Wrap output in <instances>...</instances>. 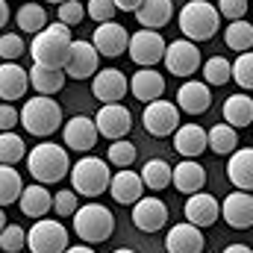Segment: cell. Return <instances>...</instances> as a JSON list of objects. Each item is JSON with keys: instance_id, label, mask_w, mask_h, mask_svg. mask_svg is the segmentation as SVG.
Masks as SVG:
<instances>
[{"instance_id": "cell-43", "label": "cell", "mask_w": 253, "mask_h": 253, "mask_svg": "<svg viewBox=\"0 0 253 253\" xmlns=\"http://www.w3.org/2000/svg\"><path fill=\"white\" fill-rule=\"evenodd\" d=\"M56 15H59V24L71 30V27H77V24L85 18V6H83L80 0H65V3H59Z\"/></svg>"}, {"instance_id": "cell-37", "label": "cell", "mask_w": 253, "mask_h": 253, "mask_svg": "<svg viewBox=\"0 0 253 253\" xmlns=\"http://www.w3.org/2000/svg\"><path fill=\"white\" fill-rule=\"evenodd\" d=\"M230 83H239V88H245V91L253 88V53L251 50L239 53V59L230 62Z\"/></svg>"}, {"instance_id": "cell-19", "label": "cell", "mask_w": 253, "mask_h": 253, "mask_svg": "<svg viewBox=\"0 0 253 253\" xmlns=\"http://www.w3.org/2000/svg\"><path fill=\"white\" fill-rule=\"evenodd\" d=\"M126 91H132V97L141 103L159 100L165 91V77L153 68H138L132 77H126Z\"/></svg>"}, {"instance_id": "cell-51", "label": "cell", "mask_w": 253, "mask_h": 253, "mask_svg": "<svg viewBox=\"0 0 253 253\" xmlns=\"http://www.w3.org/2000/svg\"><path fill=\"white\" fill-rule=\"evenodd\" d=\"M3 227H6V212L0 209V230H3Z\"/></svg>"}, {"instance_id": "cell-7", "label": "cell", "mask_w": 253, "mask_h": 253, "mask_svg": "<svg viewBox=\"0 0 253 253\" xmlns=\"http://www.w3.org/2000/svg\"><path fill=\"white\" fill-rule=\"evenodd\" d=\"M24 248H30L33 253H62L68 248V230H65L59 221L39 218L30 227Z\"/></svg>"}, {"instance_id": "cell-48", "label": "cell", "mask_w": 253, "mask_h": 253, "mask_svg": "<svg viewBox=\"0 0 253 253\" xmlns=\"http://www.w3.org/2000/svg\"><path fill=\"white\" fill-rule=\"evenodd\" d=\"M62 253H94V251H91L88 245H68Z\"/></svg>"}, {"instance_id": "cell-29", "label": "cell", "mask_w": 253, "mask_h": 253, "mask_svg": "<svg viewBox=\"0 0 253 253\" xmlns=\"http://www.w3.org/2000/svg\"><path fill=\"white\" fill-rule=\"evenodd\" d=\"M224 124L233 126V129H245V126L253 124V97L248 91L230 94L224 100Z\"/></svg>"}, {"instance_id": "cell-31", "label": "cell", "mask_w": 253, "mask_h": 253, "mask_svg": "<svg viewBox=\"0 0 253 253\" xmlns=\"http://www.w3.org/2000/svg\"><path fill=\"white\" fill-rule=\"evenodd\" d=\"M236 147H239V129L227 124H215L206 132V150H212L218 156H230Z\"/></svg>"}, {"instance_id": "cell-41", "label": "cell", "mask_w": 253, "mask_h": 253, "mask_svg": "<svg viewBox=\"0 0 253 253\" xmlns=\"http://www.w3.org/2000/svg\"><path fill=\"white\" fill-rule=\"evenodd\" d=\"M77 206H80V194L74 189H65L59 194H53V203H50V209L59 215V218H71L74 212H77Z\"/></svg>"}, {"instance_id": "cell-36", "label": "cell", "mask_w": 253, "mask_h": 253, "mask_svg": "<svg viewBox=\"0 0 253 253\" xmlns=\"http://www.w3.org/2000/svg\"><path fill=\"white\" fill-rule=\"evenodd\" d=\"M21 189H24L21 174L12 165H0V209H6L9 203H15Z\"/></svg>"}, {"instance_id": "cell-20", "label": "cell", "mask_w": 253, "mask_h": 253, "mask_svg": "<svg viewBox=\"0 0 253 253\" xmlns=\"http://www.w3.org/2000/svg\"><path fill=\"white\" fill-rule=\"evenodd\" d=\"M174 106H177L180 112H186V115H203V112H209V106H212V91H209L206 83L189 80V83L180 85Z\"/></svg>"}, {"instance_id": "cell-5", "label": "cell", "mask_w": 253, "mask_h": 253, "mask_svg": "<svg viewBox=\"0 0 253 253\" xmlns=\"http://www.w3.org/2000/svg\"><path fill=\"white\" fill-rule=\"evenodd\" d=\"M74 233L77 239H83L85 245H100L115 233V215L103 206V203H85L77 206L74 212Z\"/></svg>"}, {"instance_id": "cell-13", "label": "cell", "mask_w": 253, "mask_h": 253, "mask_svg": "<svg viewBox=\"0 0 253 253\" xmlns=\"http://www.w3.org/2000/svg\"><path fill=\"white\" fill-rule=\"evenodd\" d=\"M97 65H100V56L97 50L91 47V42H71V50H68V59H65L62 71L68 80H88L97 74Z\"/></svg>"}, {"instance_id": "cell-45", "label": "cell", "mask_w": 253, "mask_h": 253, "mask_svg": "<svg viewBox=\"0 0 253 253\" xmlns=\"http://www.w3.org/2000/svg\"><path fill=\"white\" fill-rule=\"evenodd\" d=\"M218 15L230 18V21H242L248 15V0H218Z\"/></svg>"}, {"instance_id": "cell-42", "label": "cell", "mask_w": 253, "mask_h": 253, "mask_svg": "<svg viewBox=\"0 0 253 253\" xmlns=\"http://www.w3.org/2000/svg\"><path fill=\"white\" fill-rule=\"evenodd\" d=\"M18 56H24V39L18 33H3L0 36V59L18 62Z\"/></svg>"}, {"instance_id": "cell-47", "label": "cell", "mask_w": 253, "mask_h": 253, "mask_svg": "<svg viewBox=\"0 0 253 253\" xmlns=\"http://www.w3.org/2000/svg\"><path fill=\"white\" fill-rule=\"evenodd\" d=\"M112 3L118 12H135V6H138V0H112Z\"/></svg>"}, {"instance_id": "cell-18", "label": "cell", "mask_w": 253, "mask_h": 253, "mask_svg": "<svg viewBox=\"0 0 253 253\" xmlns=\"http://www.w3.org/2000/svg\"><path fill=\"white\" fill-rule=\"evenodd\" d=\"M221 218L233 230H251L253 224V197L251 191H233L221 203Z\"/></svg>"}, {"instance_id": "cell-33", "label": "cell", "mask_w": 253, "mask_h": 253, "mask_svg": "<svg viewBox=\"0 0 253 253\" xmlns=\"http://www.w3.org/2000/svg\"><path fill=\"white\" fill-rule=\"evenodd\" d=\"M15 24H18L21 33H33L36 36L42 27H47V12H44L42 3H24L18 9V15H15Z\"/></svg>"}, {"instance_id": "cell-3", "label": "cell", "mask_w": 253, "mask_h": 253, "mask_svg": "<svg viewBox=\"0 0 253 253\" xmlns=\"http://www.w3.org/2000/svg\"><path fill=\"white\" fill-rule=\"evenodd\" d=\"M18 124H24V129L36 138H47L62 126V106L53 97L36 94L24 103V109L18 112Z\"/></svg>"}, {"instance_id": "cell-24", "label": "cell", "mask_w": 253, "mask_h": 253, "mask_svg": "<svg viewBox=\"0 0 253 253\" xmlns=\"http://www.w3.org/2000/svg\"><path fill=\"white\" fill-rule=\"evenodd\" d=\"M171 183L183 194H194V191H200L206 186V168L197 159H183L180 165L171 168Z\"/></svg>"}, {"instance_id": "cell-14", "label": "cell", "mask_w": 253, "mask_h": 253, "mask_svg": "<svg viewBox=\"0 0 253 253\" xmlns=\"http://www.w3.org/2000/svg\"><path fill=\"white\" fill-rule=\"evenodd\" d=\"M132 224L141 233H159L168 224V206L159 197H138L132 203Z\"/></svg>"}, {"instance_id": "cell-17", "label": "cell", "mask_w": 253, "mask_h": 253, "mask_svg": "<svg viewBox=\"0 0 253 253\" xmlns=\"http://www.w3.org/2000/svg\"><path fill=\"white\" fill-rule=\"evenodd\" d=\"M183 215H186V221L194 224V227H212L215 221H218V215H221V203H218V197H212V194H206V191H194L189 194V200H186V206H183Z\"/></svg>"}, {"instance_id": "cell-2", "label": "cell", "mask_w": 253, "mask_h": 253, "mask_svg": "<svg viewBox=\"0 0 253 253\" xmlns=\"http://www.w3.org/2000/svg\"><path fill=\"white\" fill-rule=\"evenodd\" d=\"M71 30L62 24H47L42 27L36 36H33V44H30V56L33 65H44V68H62L68 59V50H71Z\"/></svg>"}, {"instance_id": "cell-34", "label": "cell", "mask_w": 253, "mask_h": 253, "mask_svg": "<svg viewBox=\"0 0 253 253\" xmlns=\"http://www.w3.org/2000/svg\"><path fill=\"white\" fill-rule=\"evenodd\" d=\"M224 42H227V47L230 50H236V53H245V50H251L253 44V27L251 21H230L227 24V30H224Z\"/></svg>"}, {"instance_id": "cell-27", "label": "cell", "mask_w": 253, "mask_h": 253, "mask_svg": "<svg viewBox=\"0 0 253 253\" xmlns=\"http://www.w3.org/2000/svg\"><path fill=\"white\" fill-rule=\"evenodd\" d=\"M18 206H21V212L27 215V218H44L47 212H50V203H53V194L47 191V186H42V183H36V186H24L21 194H18V200H15Z\"/></svg>"}, {"instance_id": "cell-53", "label": "cell", "mask_w": 253, "mask_h": 253, "mask_svg": "<svg viewBox=\"0 0 253 253\" xmlns=\"http://www.w3.org/2000/svg\"><path fill=\"white\" fill-rule=\"evenodd\" d=\"M47 3H56V6H59V3H65V0H47Z\"/></svg>"}, {"instance_id": "cell-11", "label": "cell", "mask_w": 253, "mask_h": 253, "mask_svg": "<svg viewBox=\"0 0 253 253\" xmlns=\"http://www.w3.org/2000/svg\"><path fill=\"white\" fill-rule=\"evenodd\" d=\"M162 62L174 77H194V71L200 68V50L189 39H177V42L165 44Z\"/></svg>"}, {"instance_id": "cell-25", "label": "cell", "mask_w": 253, "mask_h": 253, "mask_svg": "<svg viewBox=\"0 0 253 253\" xmlns=\"http://www.w3.org/2000/svg\"><path fill=\"white\" fill-rule=\"evenodd\" d=\"M174 150L183 159H197L206 153V129L197 124H180L174 129Z\"/></svg>"}, {"instance_id": "cell-4", "label": "cell", "mask_w": 253, "mask_h": 253, "mask_svg": "<svg viewBox=\"0 0 253 253\" xmlns=\"http://www.w3.org/2000/svg\"><path fill=\"white\" fill-rule=\"evenodd\" d=\"M221 30V15L209 0H189L180 9V33L189 42H209Z\"/></svg>"}, {"instance_id": "cell-6", "label": "cell", "mask_w": 253, "mask_h": 253, "mask_svg": "<svg viewBox=\"0 0 253 253\" xmlns=\"http://www.w3.org/2000/svg\"><path fill=\"white\" fill-rule=\"evenodd\" d=\"M68 177H71V186H74V191L80 197H100L106 191V186H109L112 171H109L106 159L83 156V159H77V165L68 168Z\"/></svg>"}, {"instance_id": "cell-35", "label": "cell", "mask_w": 253, "mask_h": 253, "mask_svg": "<svg viewBox=\"0 0 253 253\" xmlns=\"http://www.w3.org/2000/svg\"><path fill=\"white\" fill-rule=\"evenodd\" d=\"M24 156H27L24 138H21L18 132H12V129L0 132V165H15V162H21Z\"/></svg>"}, {"instance_id": "cell-46", "label": "cell", "mask_w": 253, "mask_h": 253, "mask_svg": "<svg viewBox=\"0 0 253 253\" xmlns=\"http://www.w3.org/2000/svg\"><path fill=\"white\" fill-rule=\"evenodd\" d=\"M18 126V109L12 103H0V132Z\"/></svg>"}, {"instance_id": "cell-1", "label": "cell", "mask_w": 253, "mask_h": 253, "mask_svg": "<svg viewBox=\"0 0 253 253\" xmlns=\"http://www.w3.org/2000/svg\"><path fill=\"white\" fill-rule=\"evenodd\" d=\"M27 159V168H30V177L42 186H50V183H59L68 168H71V159H68V150L59 147L56 141H42L30 150Z\"/></svg>"}, {"instance_id": "cell-32", "label": "cell", "mask_w": 253, "mask_h": 253, "mask_svg": "<svg viewBox=\"0 0 253 253\" xmlns=\"http://www.w3.org/2000/svg\"><path fill=\"white\" fill-rule=\"evenodd\" d=\"M138 177H141V186H147L150 191H162L171 186V165L165 159H147Z\"/></svg>"}, {"instance_id": "cell-26", "label": "cell", "mask_w": 253, "mask_h": 253, "mask_svg": "<svg viewBox=\"0 0 253 253\" xmlns=\"http://www.w3.org/2000/svg\"><path fill=\"white\" fill-rule=\"evenodd\" d=\"M174 3L171 0H138L135 6V21L141 30H159L171 21Z\"/></svg>"}, {"instance_id": "cell-44", "label": "cell", "mask_w": 253, "mask_h": 253, "mask_svg": "<svg viewBox=\"0 0 253 253\" xmlns=\"http://www.w3.org/2000/svg\"><path fill=\"white\" fill-rule=\"evenodd\" d=\"M85 15L91 21H97V24H106V21H115L118 9H115L112 0H88L85 3Z\"/></svg>"}, {"instance_id": "cell-8", "label": "cell", "mask_w": 253, "mask_h": 253, "mask_svg": "<svg viewBox=\"0 0 253 253\" xmlns=\"http://www.w3.org/2000/svg\"><path fill=\"white\" fill-rule=\"evenodd\" d=\"M141 121H144V129H147L150 135L168 138V135H174V129L180 126V109H177L171 100H162V97H159V100L144 103Z\"/></svg>"}, {"instance_id": "cell-50", "label": "cell", "mask_w": 253, "mask_h": 253, "mask_svg": "<svg viewBox=\"0 0 253 253\" xmlns=\"http://www.w3.org/2000/svg\"><path fill=\"white\" fill-rule=\"evenodd\" d=\"M224 253H253L248 245H230V248H224Z\"/></svg>"}, {"instance_id": "cell-40", "label": "cell", "mask_w": 253, "mask_h": 253, "mask_svg": "<svg viewBox=\"0 0 253 253\" xmlns=\"http://www.w3.org/2000/svg\"><path fill=\"white\" fill-rule=\"evenodd\" d=\"M24 242H27L24 227L9 224V227H3V230H0V251H3V253H21Z\"/></svg>"}, {"instance_id": "cell-10", "label": "cell", "mask_w": 253, "mask_h": 253, "mask_svg": "<svg viewBox=\"0 0 253 253\" xmlns=\"http://www.w3.org/2000/svg\"><path fill=\"white\" fill-rule=\"evenodd\" d=\"M91 121H94L97 135L115 141V138H126V132L132 129V112L124 103H103Z\"/></svg>"}, {"instance_id": "cell-39", "label": "cell", "mask_w": 253, "mask_h": 253, "mask_svg": "<svg viewBox=\"0 0 253 253\" xmlns=\"http://www.w3.org/2000/svg\"><path fill=\"white\" fill-rule=\"evenodd\" d=\"M203 80L206 85H224L230 83V62L224 56H212L203 62Z\"/></svg>"}, {"instance_id": "cell-12", "label": "cell", "mask_w": 253, "mask_h": 253, "mask_svg": "<svg viewBox=\"0 0 253 253\" xmlns=\"http://www.w3.org/2000/svg\"><path fill=\"white\" fill-rule=\"evenodd\" d=\"M126 42H129V30L118 21H106V24H97L94 36H91V47L97 50V56H106V59H118L124 56Z\"/></svg>"}, {"instance_id": "cell-22", "label": "cell", "mask_w": 253, "mask_h": 253, "mask_svg": "<svg viewBox=\"0 0 253 253\" xmlns=\"http://www.w3.org/2000/svg\"><path fill=\"white\" fill-rule=\"evenodd\" d=\"M106 191L112 194L115 203H121V206H132V203L144 194V186H141V177H138L135 171H129V168H118V174L109 177Z\"/></svg>"}, {"instance_id": "cell-54", "label": "cell", "mask_w": 253, "mask_h": 253, "mask_svg": "<svg viewBox=\"0 0 253 253\" xmlns=\"http://www.w3.org/2000/svg\"><path fill=\"white\" fill-rule=\"evenodd\" d=\"M6 3H9V0H6Z\"/></svg>"}, {"instance_id": "cell-23", "label": "cell", "mask_w": 253, "mask_h": 253, "mask_svg": "<svg viewBox=\"0 0 253 253\" xmlns=\"http://www.w3.org/2000/svg\"><path fill=\"white\" fill-rule=\"evenodd\" d=\"M27 71L18 62H0V100L3 103H12V100H21L27 94Z\"/></svg>"}, {"instance_id": "cell-38", "label": "cell", "mask_w": 253, "mask_h": 253, "mask_svg": "<svg viewBox=\"0 0 253 253\" xmlns=\"http://www.w3.org/2000/svg\"><path fill=\"white\" fill-rule=\"evenodd\" d=\"M135 144L126 141V138H115L106 150V165H115V168H129L135 162Z\"/></svg>"}, {"instance_id": "cell-30", "label": "cell", "mask_w": 253, "mask_h": 253, "mask_svg": "<svg viewBox=\"0 0 253 253\" xmlns=\"http://www.w3.org/2000/svg\"><path fill=\"white\" fill-rule=\"evenodd\" d=\"M27 80H30V85L39 91V94H44V97H53L56 91H62L65 85V71L62 68H44V65H33L30 71H27Z\"/></svg>"}, {"instance_id": "cell-52", "label": "cell", "mask_w": 253, "mask_h": 253, "mask_svg": "<svg viewBox=\"0 0 253 253\" xmlns=\"http://www.w3.org/2000/svg\"><path fill=\"white\" fill-rule=\"evenodd\" d=\"M112 253H135V251H129V248H118V251H112Z\"/></svg>"}, {"instance_id": "cell-9", "label": "cell", "mask_w": 253, "mask_h": 253, "mask_svg": "<svg viewBox=\"0 0 253 253\" xmlns=\"http://www.w3.org/2000/svg\"><path fill=\"white\" fill-rule=\"evenodd\" d=\"M126 53H129V59L138 65V68H153L156 62H162L165 39H162L156 30H138V33L129 36Z\"/></svg>"}, {"instance_id": "cell-16", "label": "cell", "mask_w": 253, "mask_h": 253, "mask_svg": "<svg viewBox=\"0 0 253 253\" xmlns=\"http://www.w3.org/2000/svg\"><path fill=\"white\" fill-rule=\"evenodd\" d=\"M62 138L68 150H77V153H88L94 144H97V129L94 121L88 115H74L68 124H62Z\"/></svg>"}, {"instance_id": "cell-49", "label": "cell", "mask_w": 253, "mask_h": 253, "mask_svg": "<svg viewBox=\"0 0 253 253\" xmlns=\"http://www.w3.org/2000/svg\"><path fill=\"white\" fill-rule=\"evenodd\" d=\"M6 21H9V3H6V0H0V30L6 27Z\"/></svg>"}, {"instance_id": "cell-28", "label": "cell", "mask_w": 253, "mask_h": 253, "mask_svg": "<svg viewBox=\"0 0 253 253\" xmlns=\"http://www.w3.org/2000/svg\"><path fill=\"white\" fill-rule=\"evenodd\" d=\"M227 177L239 191H251L253 186V147H242L230 153L227 162Z\"/></svg>"}, {"instance_id": "cell-15", "label": "cell", "mask_w": 253, "mask_h": 253, "mask_svg": "<svg viewBox=\"0 0 253 253\" xmlns=\"http://www.w3.org/2000/svg\"><path fill=\"white\" fill-rule=\"evenodd\" d=\"M91 94L100 103H121L126 94V77L118 68H103L91 77Z\"/></svg>"}, {"instance_id": "cell-21", "label": "cell", "mask_w": 253, "mask_h": 253, "mask_svg": "<svg viewBox=\"0 0 253 253\" xmlns=\"http://www.w3.org/2000/svg\"><path fill=\"white\" fill-rule=\"evenodd\" d=\"M165 248L168 253H203L206 248V239L200 233V227H194L189 221L183 224H174L165 236Z\"/></svg>"}]
</instances>
